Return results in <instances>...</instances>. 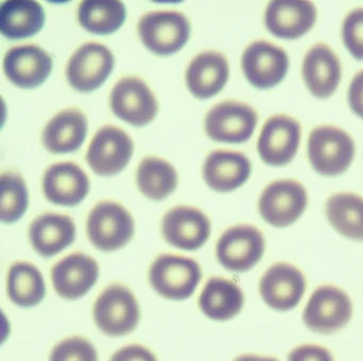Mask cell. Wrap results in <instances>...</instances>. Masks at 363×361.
<instances>
[{"mask_svg": "<svg viewBox=\"0 0 363 361\" xmlns=\"http://www.w3.org/2000/svg\"><path fill=\"white\" fill-rule=\"evenodd\" d=\"M344 46L350 55L363 61V8H354L346 15L342 25Z\"/></svg>", "mask_w": 363, "mask_h": 361, "instance_id": "34", "label": "cell"}, {"mask_svg": "<svg viewBox=\"0 0 363 361\" xmlns=\"http://www.w3.org/2000/svg\"><path fill=\"white\" fill-rule=\"evenodd\" d=\"M114 63L113 53L106 45L84 42L67 62L65 76L75 91L90 93L99 88L109 78Z\"/></svg>", "mask_w": 363, "mask_h": 361, "instance_id": "9", "label": "cell"}, {"mask_svg": "<svg viewBox=\"0 0 363 361\" xmlns=\"http://www.w3.org/2000/svg\"><path fill=\"white\" fill-rule=\"evenodd\" d=\"M42 189L48 201L74 207L82 203L90 191L88 174L73 161H60L46 169Z\"/></svg>", "mask_w": 363, "mask_h": 361, "instance_id": "19", "label": "cell"}, {"mask_svg": "<svg viewBox=\"0 0 363 361\" xmlns=\"http://www.w3.org/2000/svg\"><path fill=\"white\" fill-rule=\"evenodd\" d=\"M341 62L326 44H315L306 53L301 74L312 96L325 99L333 95L341 81Z\"/></svg>", "mask_w": 363, "mask_h": 361, "instance_id": "20", "label": "cell"}, {"mask_svg": "<svg viewBox=\"0 0 363 361\" xmlns=\"http://www.w3.org/2000/svg\"><path fill=\"white\" fill-rule=\"evenodd\" d=\"M28 236L33 250L40 256L48 258L73 243L75 222L69 214L44 212L30 223Z\"/></svg>", "mask_w": 363, "mask_h": 361, "instance_id": "24", "label": "cell"}, {"mask_svg": "<svg viewBox=\"0 0 363 361\" xmlns=\"http://www.w3.org/2000/svg\"><path fill=\"white\" fill-rule=\"evenodd\" d=\"M233 361H280L273 356H265L259 354H242L235 357Z\"/></svg>", "mask_w": 363, "mask_h": 361, "instance_id": "38", "label": "cell"}, {"mask_svg": "<svg viewBox=\"0 0 363 361\" xmlns=\"http://www.w3.org/2000/svg\"><path fill=\"white\" fill-rule=\"evenodd\" d=\"M138 33L144 46L155 55H171L188 42L191 23L178 11H152L140 18Z\"/></svg>", "mask_w": 363, "mask_h": 361, "instance_id": "6", "label": "cell"}, {"mask_svg": "<svg viewBox=\"0 0 363 361\" xmlns=\"http://www.w3.org/2000/svg\"><path fill=\"white\" fill-rule=\"evenodd\" d=\"M229 79V63L226 55L218 51L199 53L191 61L186 72V83L197 99H209L218 95Z\"/></svg>", "mask_w": 363, "mask_h": 361, "instance_id": "23", "label": "cell"}, {"mask_svg": "<svg viewBox=\"0 0 363 361\" xmlns=\"http://www.w3.org/2000/svg\"><path fill=\"white\" fill-rule=\"evenodd\" d=\"M257 122L258 114L250 104L226 100L207 113L205 131L214 142L242 144L252 137Z\"/></svg>", "mask_w": 363, "mask_h": 361, "instance_id": "11", "label": "cell"}, {"mask_svg": "<svg viewBox=\"0 0 363 361\" xmlns=\"http://www.w3.org/2000/svg\"><path fill=\"white\" fill-rule=\"evenodd\" d=\"M201 265L184 255H159L148 270L152 288L164 299L184 301L192 297L201 282Z\"/></svg>", "mask_w": 363, "mask_h": 361, "instance_id": "2", "label": "cell"}, {"mask_svg": "<svg viewBox=\"0 0 363 361\" xmlns=\"http://www.w3.org/2000/svg\"><path fill=\"white\" fill-rule=\"evenodd\" d=\"M308 157L314 171L320 176H340L354 161V139L347 132L333 125L314 127L308 138Z\"/></svg>", "mask_w": 363, "mask_h": 361, "instance_id": "5", "label": "cell"}, {"mask_svg": "<svg viewBox=\"0 0 363 361\" xmlns=\"http://www.w3.org/2000/svg\"><path fill=\"white\" fill-rule=\"evenodd\" d=\"M316 15L315 6L312 2L277 0L267 4L264 21L273 35L295 40L312 29Z\"/></svg>", "mask_w": 363, "mask_h": 361, "instance_id": "22", "label": "cell"}, {"mask_svg": "<svg viewBox=\"0 0 363 361\" xmlns=\"http://www.w3.org/2000/svg\"><path fill=\"white\" fill-rule=\"evenodd\" d=\"M161 234L171 246L179 250L195 251L209 239L211 222L207 214L199 208L175 206L163 216Z\"/></svg>", "mask_w": 363, "mask_h": 361, "instance_id": "15", "label": "cell"}, {"mask_svg": "<svg viewBox=\"0 0 363 361\" xmlns=\"http://www.w3.org/2000/svg\"><path fill=\"white\" fill-rule=\"evenodd\" d=\"M52 70V57L39 45L12 47L4 59L8 80L21 88L30 89L45 82Z\"/></svg>", "mask_w": 363, "mask_h": 361, "instance_id": "18", "label": "cell"}, {"mask_svg": "<svg viewBox=\"0 0 363 361\" xmlns=\"http://www.w3.org/2000/svg\"><path fill=\"white\" fill-rule=\"evenodd\" d=\"M264 252V236L252 224L229 227L218 238L216 248L220 265L233 273L252 270L262 259Z\"/></svg>", "mask_w": 363, "mask_h": 361, "instance_id": "8", "label": "cell"}, {"mask_svg": "<svg viewBox=\"0 0 363 361\" xmlns=\"http://www.w3.org/2000/svg\"><path fill=\"white\" fill-rule=\"evenodd\" d=\"M110 108L118 118L143 127L156 118L159 103L147 83L139 76L121 79L110 93Z\"/></svg>", "mask_w": 363, "mask_h": 361, "instance_id": "10", "label": "cell"}, {"mask_svg": "<svg viewBox=\"0 0 363 361\" xmlns=\"http://www.w3.org/2000/svg\"><path fill=\"white\" fill-rule=\"evenodd\" d=\"M92 312L97 328L111 338L133 333L141 319L135 294L120 282H113L101 291L93 305Z\"/></svg>", "mask_w": 363, "mask_h": 361, "instance_id": "1", "label": "cell"}, {"mask_svg": "<svg viewBox=\"0 0 363 361\" xmlns=\"http://www.w3.org/2000/svg\"><path fill=\"white\" fill-rule=\"evenodd\" d=\"M354 314L350 297L335 285L325 284L312 292L303 311V322L312 333L333 335L350 322Z\"/></svg>", "mask_w": 363, "mask_h": 361, "instance_id": "4", "label": "cell"}, {"mask_svg": "<svg viewBox=\"0 0 363 361\" xmlns=\"http://www.w3.org/2000/svg\"><path fill=\"white\" fill-rule=\"evenodd\" d=\"M329 224L344 237L363 242V197L354 193L331 195L325 204Z\"/></svg>", "mask_w": 363, "mask_h": 361, "instance_id": "28", "label": "cell"}, {"mask_svg": "<svg viewBox=\"0 0 363 361\" xmlns=\"http://www.w3.org/2000/svg\"><path fill=\"white\" fill-rule=\"evenodd\" d=\"M1 210L3 223L12 224L22 218L29 205V193L26 182L20 173L5 171L1 173Z\"/></svg>", "mask_w": 363, "mask_h": 361, "instance_id": "32", "label": "cell"}, {"mask_svg": "<svg viewBox=\"0 0 363 361\" xmlns=\"http://www.w3.org/2000/svg\"><path fill=\"white\" fill-rule=\"evenodd\" d=\"M126 18V8L122 1L86 0L78 8L80 25L91 33L108 35L118 31Z\"/></svg>", "mask_w": 363, "mask_h": 361, "instance_id": "31", "label": "cell"}, {"mask_svg": "<svg viewBox=\"0 0 363 361\" xmlns=\"http://www.w3.org/2000/svg\"><path fill=\"white\" fill-rule=\"evenodd\" d=\"M301 125L288 115L272 116L261 130L257 150L267 165L280 167L292 161L301 142Z\"/></svg>", "mask_w": 363, "mask_h": 361, "instance_id": "16", "label": "cell"}, {"mask_svg": "<svg viewBox=\"0 0 363 361\" xmlns=\"http://www.w3.org/2000/svg\"><path fill=\"white\" fill-rule=\"evenodd\" d=\"M99 276V263L82 252L67 255L55 263L50 271L57 294L69 301L84 297L95 286Z\"/></svg>", "mask_w": 363, "mask_h": 361, "instance_id": "17", "label": "cell"}, {"mask_svg": "<svg viewBox=\"0 0 363 361\" xmlns=\"http://www.w3.org/2000/svg\"><path fill=\"white\" fill-rule=\"evenodd\" d=\"M241 67L248 82L259 89L279 84L289 69V57L284 48L267 40H256L246 47Z\"/></svg>", "mask_w": 363, "mask_h": 361, "instance_id": "14", "label": "cell"}, {"mask_svg": "<svg viewBox=\"0 0 363 361\" xmlns=\"http://www.w3.org/2000/svg\"><path fill=\"white\" fill-rule=\"evenodd\" d=\"M307 288L303 272L289 263H276L261 276L258 290L272 309L289 311L301 303Z\"/></svg>", "mask_w": 363, "mask_h": 361, "instance_id": "13", "label": "cell"}, {"mask_svg": "<svg viewBox=\"0 0 363 361\" xmlns=\"http://www.w3.org/2000/svg\"><path fill=\"white\" fill-rule=\"evenodd\" d=\"M252 173V163L239 151H212L203 166V178L212 190L230 193L245 184Z\"/></svg>", "mask_w": 363, "mask_h": 361, "instance_id": "21", "label": "cell"}, {"mask_svg": "<svg viewBox=\"0 0 363 361\" xmlns=\"http://www.w3.org/2000/svg\"><path fill=\"white\" fill-rule=\"evenodd\" d=\"M7 295L12 303L23 308L35 307L46 295V284L37 265L20 260L7 274Z\"/></svg>", "mask_w": 363, "mask_h": 361, "instance_id": "29", "label": "cell"}, {"mask_svg": "<svg viewBox=\"0 0 363 361\" xmlns=\"http://www.w3.org/2000/svg\"><path fill=\"white\" fill-rule=\"evenodd\" d=\"M45 11L38 1L9 0L0 8V32L9 40H24L41 31Z\"/></svg>", "mask_w": 363, "mask_h": 361, "instance_id": "27", "label": "cell"}, {"mask_svg": "<svg viewBox=\"0 0 363 361\" xmlns=\"http://www.w3.org/2000/svg\"><path fill=\"white\" fill-rule=\"evenodd\" d=\"M48 361H99V354L90 340L71 336L52 348Z\"/></svg>", "mask_w": 363, "mask_h": 361, "instance_id": "33", "label": "cell"}, {"mask_svg": "<svg viewBox=\"0 0 363 361\" xmlns=\"http://www.w3.org/2000/svg\"><path fill=\"white\" fill-rule=\"evenodd\" d=\"M109 361H158L155 353L142 344L123 346L113 353Z\"/></svg>", "mask_w": 363, "mask_h": 361, "instance_id": "36", "label": "cell"}, {"mask_svg": "<svg viewBox=\"0 0 363 361\" xmlns=\"http://www.w3.org/2000/svg\"><path fill=\"white\" fill-rule=\"evenodd\" d=\"M286 361H335V357L326 346L303 343L294 346L289 352Z\"/></svg>", "mask_w": 363, "mask_h": 361, "instance_id": "35", "label": "cell"}, {"mask_svg": "<svg viewBox=\"0 0 363 361\" xmlns=\"http://www.w3.org/2000/svg\"><path fill=\"white\" fill-rule=\"evenodd\" d=\"M243 291L233 280L213 276L206 282L199 297V309L210 320L225 322L243 309Z\"/></svg>", "mask_w": 363, "mask_h": 361, "instance_id": "26", "label": "cell"}, {"mask_svg": "<svg viewBox=\"0 0 363 361\" xmlns=\"http://www.w3.org/2000/svg\"><path fill=\"white\" fill-rule=\"evenodd\" d=\"M348 103L352 112L363 118V70L359 71L350 82Z\"/></svg>", "mask_w": 363, "mask_h": 361, "instance_id": "37", "label": "cell"}, {"mask_svg": "<svg viewBox=\"0 0 363 361\" xmlns=\"http://www.w3.org/2000/svg\"><path fill=\"white\" fill-rule=\"evenodd\" d=\"M133 154V138L121 127L107 125L101 127L91 140L86 159L95 173L112 176L126 168Z\"/></svg>", "mask_w": 363, "mask_h": 361, "instance_id": "12", "label": "cell"}, {"mask_svg": "<svg viewBox=\"0 0 363 361\" xmlns=\"http://www.w3.org/2000/svg\"><path fill=\"white\" fill-rule=\"evenodd\" d=\"M135 182L144 197L159 202L167 199L177 188L178 174L171 163L150 155L140 163Z\"/></svg>", "mask_w": 363, "mask_h": 361, "instance_id": "30", "label": "cell"}, {"mask_svg": "<svg viewBox=\"0 0 363 361\" xmlns=\"http://www.w3.org/2000/svg\"><path fill=\"white\" fill-rule=\"evenodd\" d=\"M86 114L78 108H65L46 123L42 142L52 154L76 152L86 140Z\"/></svg>", "mask_w": 363, "mask_h": 361, "instance_id": "25", "label": "cell"}, {"mask_svg": "<svg viewBox=\"0 0 363 361\" xmlns=\"http://www.w3.org/2000/svg\"><path fill=\"white\" fill-rule=\"evenodd\" d=\"M308 205L305 186L293 178H282L269 183L258 201L261 218L278 229L296 222Z\"/></svg>", "mask_w": 363, "mask_h": 361, "instance_id": "7", "label": "cell"}, {"mask_svg": "<svg viewBox=\"0 0 363 361\" xmlns=\"http://www.w3.org/2000/svg\"><path fill=\"white\" fill-rule=\"evenodd\" d=\"M135 235L133 214L122 204L111 200L99 202L86 218V236L103 252L124 248Z\"/></svg>", "mask_w": 363, "mask_h": 361, "instance_id": "3", "label": "cell"}]
</instances>
